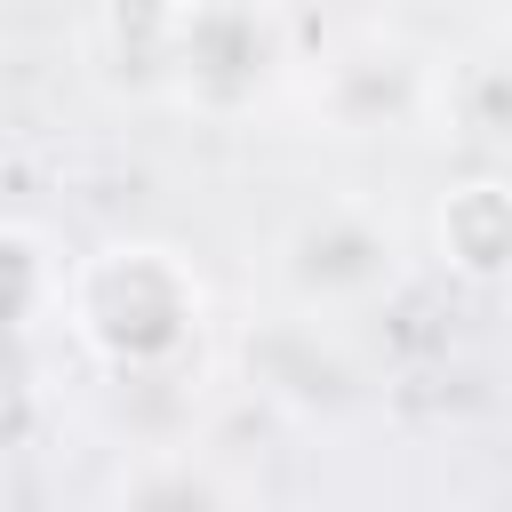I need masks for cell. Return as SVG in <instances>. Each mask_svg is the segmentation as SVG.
<instances>
[{"mask_svg":"<svg viewBox=\"0 0 512 512\" xmlns=\"http://www.w3.org/2000/svg\"><path fill=\"white\" fill-rule=\"evenodd\" d=\"M64 320H72V336L104 368L152 376V368H176L192 352V336L208 320V288H200L184 248H168V240H112V248L72 264Z\"/></svg>","mask_w":512,"mask_h":512,"instance_id":"obj_1","label":"cell"},{"mask_svg":"<svg viewBox=\"0 0 512 512\" xmlns=\"http://www.w3.org/2000/svg\"><path fill=\"white\" fill-rule=\"evenodd\" d=\"M288 56L280 0H192L176 40V96L200 112H248Z\"/></svg>","mask_w":512,"mask_h":512,"instance_id":"obj_2","label":"cell"},{"mask_svg":"<svg viewBox=\"0 0 512 512\" xmlns=\"http://www.w3.org/2000/svg\"><path fill=\"white\" fill-rule=\"evenodd\" d=\"M288 280L304 296H328V304L368 296V288L392 280V232L376 216H360V208H328L288 240Z\"/></svg>","mask_w":512,"mask_h":512,"instance_id":"obj_3","label":"cell"},{"mask_svg":"<svg viewBox=\"0 0 512 512\" xmlns=\"http://www.w3.org/2000/svg\"><path fill=\"white\" fill-rule=\"evenodd\" d=\"M432 248L456 280H512V176H464L432 208Z\"/></svg>","mask_w":512,"mask_h":512,"instance_id":"obj_4","label":"cell"},{"mask_svg":"<svg viewBox=\"0 0 512 512\" xmlns=\"http://www.w3.org/2000/svg\"><path fill=\"white\" fill-rule=\"evenodd\" d=\"M192 0H104L96 8V56L128 88H168L176 80V40H184Z\"/></svg>","mask_w":512,"mask_h":512,"instance_id":"obj_5","label":"cell"},{"mask_svg":"<svg viewBox=\"0 0 512 512\" xmlns=\"http://www.w3.org/2000/svg\"><path fill=\"white\" fill-rule=\"evenodd\" d=\"M0 256H8V312H16V336H40L48 312L64 320V296H72L64 256H48V240H40L32 224H8V232H0Z\"/></svg>","mask_w":512,"mask_h":512,"instance_id":"obj_6","label":"cell"}]
</instances>
